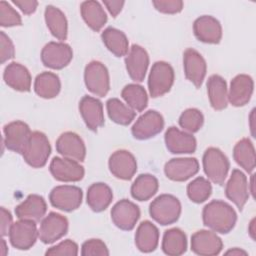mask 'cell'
I'll return each instance as SVG.
<instances>
[{
    "instance_id": "obj_1",
    "label": "cell",
    "mask_w": 256,
    "mask_h": 256,
    "mask_svg": "<svg viewBox=\"0 0 256 256\" xmlns=\"http://www.w3.org/2000/svg\"><path fill=\"white\" fill-rule=\"evenodd\" d=\"M202 219L204 225L214 232L227 234L234 228L237 214L228 203L222 200H213L203 208Z\"/></svg>"
},
{
    "instance_id": "obj_26",
    "label": "cell",
    "mask_w": 256,
    "mask_h": 256,
    "mask_svg": "<svg viewBox=\"0 0 256 256\" xmlns=\"http://www.w3.org/2000/svg\"><path fill=\"white\" fill-rule=\"evenodd\" d=\"M5 83L12 89L20 92H28L31 88V75L28 69L20 63L11 62L4 70Z\"/></svg>"
},
{
    "instance_id": "obj_9",
    "label": "cell",
    "mask_w": 256,
    "mask_h": 256,
    "mask_svg": "<svg viewBox=\"0 0 256 256\" xmlns=\"http://www.w3.org/2000/svg\"><path fill=\"white\" fill-rule=\"evenodd\" d=\"M8 236L13 247L19 250L30 249L35 244L38 237L35 221L19 219L17 222L13 223Z\"/></svg>"
},
{
    "instance_id": "obj_15",
    "label": "cell",
    "mask_w": 256,
    "mask_h": 256,
    "mask_svg": "<svg viewBox=\"0 0 256 256\" xmlns=\"http://www.w3.org/2000/svg\"><path fill=\"white\" fill-rule=\"evenodd\" d=\"M223 248L221 238L213 231L199 230L191 237V250L202 256L218 255Z\"/></svg>"
},
{
    "instance_id": "obj_3",
    "label": "cell",
    "mask_w": 256,
    "mask_h": 256,
    "mask_svg": "<svg viewBox=\"0 0 256 256\" xmlns=\"http://www.w3.org/2000/svg\"><path fill=\"white\" fill-rule=\"evenodd\" d=\"M50 153L51 146L47 136L40 131H34L31 133L21 155L31 167L41 168L47 163Z\"/></svg>"
},
{
    "instance_id": "obj_52",
    "label": "cell",
    "mask_w": 256,
    "mask_h": 256,
    "mask_svg": "<svg viewBox=\"0 0 256 256\" xmlns=\"http://www.w3.org/2000/svg\"><path fill=\"white\" fill-rule=\"evenodd\" d=\"M0 254L2 255V256H5L6 254H7V252H8V248H7V245H6V242H5V240L2 238L1 239V243H0Z\"/></svg>"
},
{
    "instance_id": "obj_14",
    "label": "cell",
    "mask_w": 256,
    "mask_h": 256,
    "mask_svg": "<svg viewBox=\"0 0 256 256\" xmlns=\"http://www.w3.org/2000/svg\"><path fill=\"white\" fill-rule=\"evenodd\" d=\"M3 133L7 149L22 154L32 132L25 122L17 120L6 124L3 128Z\"/></svg>"
},
{
    "instance_id": "obj_24",
    "label": "cell",
    "mask_w": 256,
    "mask_h": 256,
    "mask_svg": "<svg viewBox=\"0 0 256 256\" xmlns=\"http://www.w3.org/2000/svg\"><path fill=\"white\" fill-rule=\"evenodd\" d=\"M254 82L251 76L239 74L235 76L230 83L228 91V101L235 107L246 105L252 96Z\"/></svg>"
},
{
    "instance_id": "obj_32",
    "label": "cell",
    "mask_w": 256,
    "mask_h": 256,
    "mask_svg": "<svg viewBox=\"0 0 256 256\" xmlns=\"http://www.w3.org/2000/svg\"><path fill=\"white\" fill-rule=\"evenodd\" d=\"M45 22L51 32V34L60 41H64L67 38V19L64 13L57 7L48 5L45 9Z\"/></svg>"
},
{
    "instance_id": "obj_5",
    "label": "cell",
    "mask_w": 256,
    "mask_h": 256,
    "mask_svg": "<svg viewBox=\"0 0 256 256\" xmlns=\"http://www.w3.org/2000/svg\"><path fill=\"white\" fill-rule=\"evenodd\" d=\"M174 82V70L164 61H157L152 65L148 77V89L151 97L157 98L170 91Z\"/></svg>"
},
{
    "instance_id": "obj_27",
    "label": "cell",
    "mask_w": 256,
    "mask_h": 256,
    "mask_svg": "<svg viewBox=\"0 0 256 256\" xmlns=\"http://www.w3.org/2000/svg\"><path fill=\"white\" fill-rule=\"evenodd\" d=\"M47 205L44 198L37 194L29 195L15 208V214L19 219L40 221L46 214Z\"/></svg>"
},
{
    "instance_id": "obj_11",
    "label": "cell",
    "mask_w": 256,
    "mask_h": 256,
    "mask_svg": "<svg viewBox=\"0 0 256 256\" xmlns=\"http://www.w3.org/2000/svg\"><path fill=\"white\" fill-rule=\"evenodd\" d=\"M163 127L164 119L162 115L155 110H149L136 120L131 128V132L134 138L146 140L160 133Z\"/></svg>"
},
{
    "instance_id": "obj_13",
    "label": "cell",
    "mask_w": 256,
    "mask_h": 256,
    "mask_svg": "<svg viewBox=\"0 0 256 256\" xmlns=\"http://www.w3.org/2000/svg\"><path fill=\"white\" fill-rule=\"evenodd\" d=\"M139 217V207L127 199L118 201L111 209V219L115 226L121 230H132L135 227Z\"/></svg>"
},
{
    "instance_id": "obj_47",
    "label": "cell",
    "mask_w": 256,
    "mask_h": 256,
    "mask_svg": "<svg viewBox=\"0 0 256 256\" xmlns=\"http://www.w3.org/2000/svg\"><path fill=\"white\" fill-rule=\"evenodd\" d=\"M0 224H1V235L7 236L9 235L10 229L13 225V217L11 213L6 210L4 207H1L0 209Z\"/></svg>"
},
{
    "instance_id": "obj_18",
    "label": "cell",
    "mask_w": 256,
    "mask_h": 256,
    "mask_svg": "<svg viewBox=\"0 0 256 256\" xmlns=\"http://www.w3.org/2000/svg\"><path fill=\"white\" fill-rule=\"evenodd\" d=\"M226 197L232 201L239 210H242L249 198L248 181L245 174L238 169H234L225 187Z\"/></svg>"
},
{
    "instance_id": "obj_42",
    "label": "cell",
    "mask_w": 256,
    "mask_h": 256,
    "mask_svg": "<svg viewBox=\"0 0 256 256\" xmlns=\"http://www.w3.org/2000/svg\"><path fill=\"white\" fill-rule=\"evenodd\" d=\"M22 24L19 13L6 1H0V25L2 27H13Z\"/></svg>"
},
{
    "instance_id": "obj_37",
    "label": "cell",
    "mask_w": 256,
    "mask_h": 256,
    "mask_svg": "<svg viewBox=\"0 0 256 256\" xmlns=\"http://www.w3.org/2000/svg\"><path fill=\"white\" fill-rule=\"evenodd\" d=\"M233 157L236 163L246 172L251 173L255 169V149L248 138H243L236 143L233 149Z\"/></svg>"
},
{
    "instance_id": "obj_51",
    "label": "cell",
    "mask_w": 256,
    "mask_h": 256,
    "mask_svg": "<svg viewBox=\"0 0 256 256\" xmlns=\"http://www.w3.org/2000/svg\"><path fill=\"white\" fill-rule=\"evenodd\" d=\"M254 227H255V219H252L249 224V227H248V231H249V234L252 239H255V228Z\"/></svg>"
},
{
    "instance_id": "obj_12",
    "label": "cell",
    "mask_w": 256,
    "mask_h": 256,
    "mask_svg": "<svg viewBox=\"0 0 256 256\" xmlns=\"http://www.w3.org/2000/svg\"><path fill=\"white\" fill-rule=\"evenodd\" d=\"M50 173L61 182H77L84 177V168L79 162L65 157H54L51 160Z\"/></svg>"
},
{
    "instance_id": "obj_43",
    "label": "cell",
    "mask_w": 256,
    "mask_h": 256,
    "mask_svg": "<svg viewBox=\"0 0 256 256\" xmlns=\"http://www.w3.org/2000/svg\"><path fill=\"white\" fill-rule=\"evenodd\" d=\"M81 255L83 256H107L109 255L106 244L100 239H89L82 244Z\"/></svg>"
},
{
    "instance_id": "obj_49",
    "label": "cell",
    "mask_w": 256,
    "mask_h": 256,
    "mask_svg": "<svg viewBox=\"0 0 256 256\" xmlns=\"http://www.w3.org/2000/svg\"><path fill=\"white\" fill-rule=\"evenodd\" d=\"M124 1H112V0H104L103 4L108 9L109 13L112 17H116L122 10L124 6Z\"/></svg>"
},
{
    "instance_id": "obj_7",
    "label": "cell",
    "mask_w": 256,
    "mask_h": 256,
    "mask_svg": "<svg viewBox=\"0 0 256 256\" xmlns=\"http://www.w3.org/2000/svg\"><path fill=\"white\" fill-rule=\"evenodd\" d=\"M82 198V190L79 187L72 185L56 186L49 194V201L51 205L66 212L76 210L81 205Z\"/></svg>"
},
{
    "instance_id": "obj_19",
    "label": "cell",
    "mask_w": 256,
    "mask_h": 256,
    "mask_svg": "<svg viewBox=\"0 0 256 256\" xmlns=\"http://www.w3.org/2000/svg\"><path fill=\"white\" fill-rule=\"evenodd\" d=\"M57 152L65 158L82 162L86 156V147L83 140L74 132L62 133L56 141Z\"/></svg>"
},
{
    "instance_id": "obj_17",
    "label": "cell",
    "mask_w": 256,
    "mask_h": 256,
    "mask_svg": "<svg viewBox=\"0 0 256 256\" xmlns=\"http://www.w3.org/2000/svg\"><path fill=\"white\" fill-rule=\"evenodd\" d=\"M108 165L110 172L121 180H130L137 171L136 159L127 150H117L112 153Z\"/></svg>"
},
{
    "instance_id": "obj_4",
    "label": "cell",
    "mask_w": 256,
    "mask_h": 256,
    "mask_svg": "<svg viewBox=\"0 0 256 256\" xmlns=\"http://www.w3.org/2000/svg\"><path fill=\"white\" fill-rule=\"evenodd\" d=\"M203 169L210 181L222 185L227 177L230 163L226 155L218 148L210 147L203 155Z\"/></svg>"
},
{
    "instance_id": "obj_50",
    "label": "cell",
    "mask_w": 256,
    "mask_h": 256,
    "mask_svg": "<svg viewBox=\"0 0 256 256\" xmlns=\"http://www.w3.org/2000/svg\"><path fill=\"white\" fill-rule=\"evenodd\" d=\"M226 255H235V256H239V255H247V252L240 249V248H232L228 251L225 252Z\"/></svg>"
},
{
    "instance_id": "obj_46",
    "label": "cell",
    "mask_w": 256,
    "mask_h": 256,
    "mask_svg": "<svg viewBox=\"0 0 256 256\" xmlns=\"http://www.w3.org/2000/svg\"><path fill=\"white\" fill-rule=\"evenodd\" d=\"M15 49L11 39L3 32H0V59L1 63L4 64L6 61L14 57Z\"/></svg>"
},
{
    "instance_id": "obj_23",
    "label": "cell",
    "mask_w": 256,
    "mask_h": 256,
    "mask_svg": "<svg viewBox=\"0 0 256 256\" xmlns=\"http://www.w3.org/2000/svg\"><path fill=\"white\" fill-rule=\"evenodd\" d=\"M165 144L173 154H189L196 150L195 137L185 131L171 126L165 132Z\"/></svg>"
},
{
    "instance_id": "obj_48",
    "label": "cell",
    "mask_w": 256,
    "mask_h": 256,
    "mask_svg": "<svg viewBox=\"0 0 256 256\" xmlns=\"http://www.w3.org/2000/svg\"><path fill=\"white\" fill-rule=\"evenodd\" d=\"M12 2L26 15L34 13L38 6V2L35 0H13Z\"/></svg>"
},
{
    "instance_id": "obj_53",
    "label": "cell",
    "mask_w": 256,
    "mask_h": 256,
    "mask_svg": "<svg viewBox=\"0 0 256 256\" xmlns=\"http://www.w3.org/2000/svg\"><path fill=\"white\" fill-rule=\"evenodd\" d=\"M254 112H255V110L253 109L252 111H251V114H250V117H249V119H250V129H251V133H252V135L254 136Z\"/></svg>"
},
{
    "instance_id": "obj_44",
    "label": "cell",
    "mask_w": 256,
    "mask_h": 256,
    "mask_svg": "<svg viewBox=\"0 0 256 256\" xmlns=\"http://www.w3.org/2000/svg\"><path fill=\"white\" fill-rule=\"evenodd\" d=\"M46 255L50 256H57V255H68V256H76L78 254V245L70 240H64L60 242L59 244L49 248L46 253Z\"/></svg>"
},
{
    "instance_id": "obj_39",
    "label": "cell",
    "mask_w": 256,
    "mask_h": 256,
    "mask_svg": "<svg viewBox=\"0 0 256 256\" xmlns=\"http://www.w3.org/2000/svg\"><path fill=\"white\" fill-rule=\"evenodd\" d=\"M121 96L134 111L141 112L147 107L148 96L146 90L139 84L126 85L121 92Z\"/></svg>"
},
{
    "instance_id": "obj_25",
    "label": "cell",
    "mask_w": 256,
    "mask_h": 256,
    "mask_svg": "<svg viewBox=\"0 0 256 256\" xmlns=\"http://www.w3.org/2000/svg\"><path fill=\"white\" fill-rule=\"evenodd\" d=\"M79 111L90 130L97 131L99 127L104 125L103 105L97 98L88 95L84 96L79 102Z\"/></svg>"
},
{
    "instance_id": "obj_8",
    "label": "cell",
    "mask_w": 256,
    "mask_h": 256,
    "mask_svg": "<svg viewBox=\"0 0 256 256\" xmlns=\"http://www.w3.org/2000/svg\"><path fill=\"white\" fill-rule=\"evenodd\" d=\"M73 58L72 48L64 42H49L41 51L42 63L51 69L66 67Z\"/></svg>"
},
{
    "instance_id": "obj_38",
    "label": "cell",
    "mask_w": 256,
    "mask_h": 256,
    "mask_svg": "<svg viewBox=\"0 0 256 256\" xmlns=\"http://www.w3.org/2000/svg\"><path fill=\"white\" fill-rule=\"evenodd\" d=\"M106 108L109 118L120 125H128L135 118V111L128 105H125L117 98H110L106 102Z\"/></svg>"
},
{
    "instance_id": "obj_10",
    "label": "cell",
    "mask_w": 256,
    "mask_h": 256,
    "mask_svg": "<svg viewBox=\"0 0 256 256\" xmlns=\"http://www.w3.org/2000/svg\"><path fill=\"white\" fill-rule=\"evenodd\" d=\"M68 231V220L63 215L50 212L41 222L38 230L39 239L45 244H51L62 238Z\"/></svg>"
},
{
    "instance_id": "obj_28",
    "label": "cell",
    "mask_w": 256,
    "mask_h": 256,
    "mask_svg": "<svg viewBox=\"0 0 256 256\" xmlns=\"http://www.w3.org/2000/svg\"><path fill=\"white\" fill-rule=\"evenodd\" d=\"M159 231L150 221L146 220L139 224L135 233V245L144 253L154 251L158 246Z\"/></svg>"
},
{
    "instance_id": "obj_36",
    "label": "cell",
    "mask_w": 256,
    "mask_h": 256,
    "mask_svg": "<svg viewBox=\"0 0 256 256\" xmlns=\"http://www.w3.org/2000/svg\"><path fill=\"white\" fill-rule=\"evenodd\" d=\"M158 186V180L154 175L141 174L131 186V195L138 201H146L156 194Z\"/></svg>"
},
{
    "instance_id": "obj_20",
    "label": "cell",
    "mask_w": 256,
    "mask_h": 256,
    "mask_svg": "<svg viewBox=\"0 0 256 256\" xmlns=\"http://www.w3.org/2000/svg\"><path fill=\"white\" fill-rule=\"evenodd\" d=\"M199 171V163L196 158H173L164 166L166 177L172 181L183 182L194 176Z\"/></svg>"
},
{
    "instance_id": "obj_22",
    "label": "cell",
    "mask_w": 256,
    "mask_h": 256,
    "mask_svg": "<svg viewBox=\"0 0 256 256\" xmlns=\"http://www.w3.org/2000/svg\"><path fill=\"white\" fill-rule=\"evenodd\" d=\"M195 37L204 43L218 44L222 38V27L220 22L210 15L198 17L193 24Z\"/></svg>"
},
{
    "instance_id": "obj_31",
    "label": "cell",
    "mask_w": 256,
    "mask_h": 256,
    "mask_svg": "<svg viewBox=\"0 0 256 256\" xmlns=\"http://www.w3.org/2000/svg\"><path fill=\"white\" fill-rule=\"evenodd\" d=\"M80 12L87 26H89L93 31H100L107 22L106 12L97 1L82 2Z\"/></svg>"
},
{
    "instance_id": "obj_16",
    "label": "cell",
    "mask_w": 256,
    "mask_h": 256,
    "mask_svg": "<svg viewBox=\"0 0 256 256\" xmlns=\"http://www.w3.org/2000/svg\"><path fill=\"white\" fill-rule=\"evenodd\" d=\"M183 67L185 77L192 82L195 87L200 88L207 71L206 61L202 55L195 49H186L183 54Z\"/></svg>"
},
{
    "instance_id": "obj_34",
    "label": "cell",
    "mask_w": 256,
    "mask_h": 256,
    "mask_svg": "<svg viewBox=\"0 0 256 256\" xmlns=\"http://www.w3.org/2000/svg\"><path fill=\"white\" fill-rule=\"evenodd\" d=\"M60 89L61 82L55 73L42 72L35 78L34 91L41 98H54L59 94Z\"/></svg>"
},
{
    "instance_id": "obj_29",
    "label": "cell",
    "mask_w": 256,
    "mask_h": 256,
    "mask_svg": "<svg viewBox=\"0 0 256 256\" xmlns=\"http://www.w3.org/2000/svg\"><path fill=\"white\" fill-rule=\"evenodd\" d=\"M207 92L210 104L215 110H223L228 104V89L224 78L211 75L207 81Z\"/></svg>"
},
{
    "instance_id": "obj_41",
    "label": "cell",
    "mask_w": 256,
    "mask_h": 256,
    "mask_svg": "<svg viewBox=\"0 0 256 256\" xmlns=\"http://www.w3.org/2000/svg\"><path fill=\"white\" fill-rule=\"evenodd\" d=\"M204 117L200 110L196 108L186 109L179 117V125L183 131L190 134L197 132L203 125Z\"/></svg>"
},
{
    "instance_id": "obj_21",
    "label": "cell",
    "mask_w": 256,
    "mask_h": 256,
    "mask_svg": "<svg viewBox=\"0 0 256 256\" xmlns=\"http://www.w3.org/2000/svg\"><path fill=\"white\" fill-rule=\"evenodd\" d=\"M125 65L130 78L133 81L142 82L145 78L149 65V56L147 51L139 45H132L126 55Z\"/></svg>"
},
{
    "instance_id": "obj_6",
    "label": "cell",
    "mask_w": 256,
    "mask_h": 256,
    "mask_svg": "<svg viewBox=\"0 0 256 256\" xmlns=\"http://www.w3.org/2000/svg\"><path fill=\"white\" fill-rule=\"evenodd\" d=\"M84 81L87 89L94 95L104 97L110 89L107 68L99 61H91L85 67Z\"/></svg>"
},
{
    "instance_id": "obj_54",
    "label": "cell",
    "mask_w": 256,
    "mask_h": 256,
    "mask_svg": "<svg viewBox=\"0 0 256 256\" xmlns=\"http://www.w3.org/2000/svg\"><path fill=\"white\" fill-rule=\"evenodd\" d=\"M254 174H252L251 175V180H250V183L248 184V187H249V191L251 192V194L253 195V197H254V194H255V192H254Z\"/></svg>"
},
{
    "instance_id": "obj_33",
    "label": "cell",
    "mask_w": 256,
    "mask_h": 256,
    "mask_svg": "<svg viewBox=\"0 0 256 256\" xmlns=\"http://www.w3.org/2000/svg\"><path fill=\"white\" fill-rule=\"evenodd\" d=\"M106 48L117 57L126 56L129 52V43L126 35L113 27L106 28L101 34Z\"/></svg>"
},
{
    "instance_id": "obj_45",
    "label": "cell",
    "mask_w": 256,
    "mask_h": 256,
    "mask_svg": "<svg viewBox=\"0 0 256 256\" xmlns=\"http://www.w3.org/2000/svg\"><path fill=\"white\" fill-rule=\"evenodd\" d=\"M152 4L156 10L165 14H176L183 8V2L180 0H155Z\"/></svg>"
},
{
    "instance_id": "obj_30",
    "label": "cell",
    "mask_w": 256,
    "mask_h": 256,
    "mask_svg": "<svg viewBox=\"0 0 256 256\" xmlns=\"http://www.w3.org/2000/svg\"><path fill=\"white\" fill-rule=\"evenodd\" d=\"M113 199L111 188L105 183H94L87 190V204L94 212L105 210Z\"/></svg>"
},
{
    "instance_id": "obj_40",
    "label": "cell",
    "mask_w": 256,
    "mask_h": 256,
    "mask_svg": "<svg viewBox=\"0 0 256 256\" xmlns=\"http://www.w3.org/2000/svg\"><path fill=\"white\" fill-rule=\"evenodd\" d=\"M212 192L210 182L204 177H197L187 186V195L194 203H202L206 201Z\"/></svg>"
},
{
    "instance_id": "obj_35",
    "label": "cell",
    "mask_w": 256,
    "mask_h": 256,
    "mask_svg": "<svg viewBox=\"0 0 256 256\" xmlns=\"http://www.w3.org/2000/svg\"><path fill=\"white\" fill-rule=\"evenodd\" d=\"M187 238L179 228L166 230L162 239V250L166 255L179 256L186 252Z\"/></svg>"
},
{
    "instance_id": "obj_2",
    "label": "cell",
    "mask_w": 256,
    "mask_h": 256,
    "mask_svg": "<svg viewBox=\"0 0 256 256\" xmlns=\"http://www.w3.org/2000/svg\"><path fill=\"white\" fill-rule=\"evenodd\" d=\"M149 213L157 223L161 225H170L179 219L181 214V204L175 196L162 194L151 202Z\"/></svg>"
}]
</instances>
